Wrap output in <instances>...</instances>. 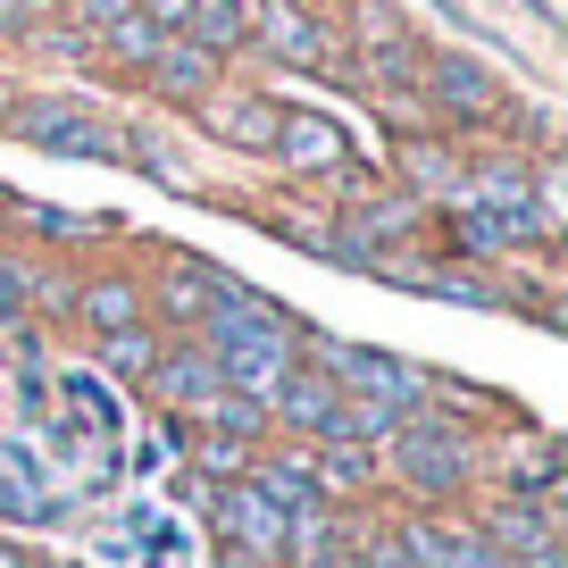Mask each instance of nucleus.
I'll use <instances>...</instances> for the list:
<instances>
[{
	"label": "nucleus",
	"mask_w": 568,
	"mask_h": 568,
	"mask_svg": "<svg viewBox=\"0 0 568 568\" xmlns=\"http://www.w3.org/2000/svg\"><path fill=\"white\" fill-rule=\"evenodd\" d=\"M302 568H359V551H352V544H335V551H318V560H302Z\"/></svg>",
	"instance_id": "nucleus-24"
},
{
	"label": "nucleus",
	"mask_w": 568,
	"mask_h": 568,
	"mask_svg": "<svg viewBox=\"0 0 568 568\" xmlns=\"http://www.w3.org/2000/svg\"><path fill=\"white\" fill-rule=\"evenodd\" d=\"M385 468H393V485H409L418 501H452L460 485H477V444L460 435V418L409 409V418L385 435Z\"/></svg>",
	"instance_id": "nucleus-1"
},
{
	"label": "nucleus",
	"mask_w": 568,
	"mask_h": 568,
	"mask_svg": "<svg viewBox=\"0 0 568 568\" xmlns=\"http://www.w3.org/2000/svg\"><path fill=\"white\" fill-rule=\"evenodd\" d=\"M217 535H226V560L243 551V568L284 560V510H276V501H260V485H251V477H234V494L217 501Z\"/></svg>",
	"instance_id": "nucleus-4"
},
{
	"label": "nucleus",
	"mask_w": 568,
	"mask_h": 568,
	"mask_svg": "<svg viewBox=\"0 0 568 568\" xmlns=\"http://www.w3.org/2000/svg\"><path fill=\"white\" fill-rule=\"evenodd\" d=\"M418 92L435 109H452L460 125H494L501 109H510V92L494 84V68H477L468 51H435V59H418Z\"/></svg>",
	"instance_id": "nucleus-3"
},
{
	"label": "nucleus",
	"mask_w": 568,
	"mask_h": 568,
	"mask_svg": "<svg viewBox=\"0 0 568 568\" xmlns=\"http://www.w3.org/2000/svg\"><path fill=\"white\" fill-rule=\"evenodd\" d=\"M310 477H318V501H359L385 477V460L376 444H310Z\"/></svg>",
	"instance_id": "nucleus-10"
},
{
	"label": "nucleus",
	"mask_w": 568,
	"mask_h": 568,
	"mask_svg": "<svg viewBox=\"0 0 568 568\" xmlns=\"http://www.w3.org/2000/svg\"><path fill=\"white\" fill-rule=\"evenodd\" d=\"M151 84L168 92V101H201V92H217V51H201L193 34H168L160 51H151Z\"/></svg>",
	"instance_id": "nucleus-9"
},
{
	"label": "nucleus",
	"mask_w": 568,
	"mask_h": 568,
	"mask_svg": "<svg viewBox=\"0 0 568 568\" xmlns=\"http://www.w3.org/2000/svg\"><path fill=\"white\" fill-rule=\"evenodd\" d=\"M0 568H34V551H26V544H9V535H0Z\"/></svg>",
	"instance_id": "nucleus-26"
},
{
	"label": "nucleus",
	"mask_w": 568,
	"mask_h": 568,
	"mask_svg": "<svg viewBox=\"0 0 568 568\" xmlns=\"http://www.w3.org/2000/svg\"><path fill=\"white\" fill-rule=\"evenodd\" d=\"M160 318H176V326H201L210 318V302H217V267H201V260H168V276H160Z\"/></svg>",
	"instance_id": "nucleus-12"
},
{
	"label": "nucleus",
	"mask_w": 568,
	"mask_h": 568,
	"mask_svg": "<svg viewBox=\"0 0 568 568\" xmlns=\"http://www.w3.org/2000/svg\"><path fill=\"white\" fill-rule=\"evenodd\" d=\"M193 418L210 426V435H234V444H260L267 426H276V418H267V402H260V393H234V385H217L210 402L193 409Z\"/></svg>",
	"instance_id": "nucleus-16"
},
{
	"label": "nucleus",
	"mask_w": 568,
	"mask_h": 568,
	"mask_svg": "<svg viewBox=\"0 0 568 568\" xmlns=\"http://www.w3.org/2000/svg\"><path fill=\"white\" fill-rule=\"evenodd\" d=\"M51 9H59V0H9V18H18V26L26 18H51Z\"/></svg>",
	"instance_id": "nucleus-25"
},
{
	"label": "nucleus",
	"mask_w": 568,
	"mask_h": 568,
	"mask_svg": "<svg viewBox=\"0 0 568 568\" xmlns=\"http://www.w3.org/2000/svg\"><path fill=\"white\" fill-rule=\"evenodd\" d=\"M0 118H9V84H0Z\"/></svg>",
	"instance_id": "nucleus-27"
},
{
	"label": "nucleus",
	"mask_w": 568,
	"mask_h": 568,
	"mask_svg": "<svg viewBox=\"0 0 568 568\" xmlns=\"http://www.w3.org/2000/svg\"><path fill=\"white\" fill-rule=\"evenodd\" d=\"M34 293H42L34 267H26V260H0V326L26 318V310H34Z\"/></svg>",
	"instance_id": "nucleus-20"
},
{
	"label": "nucleus",
	"mask_w": 568,
	"mask_h": 568,
	"mask_svg": "<svg viewBox=\"0 0 568 568\" xmlns=\"http://www.w3.org/2000/svg\"><path fill=\"white\" fill-rule=\"evenodd\" d=\"M267 160L302 168V176H335V168L352 160V134H343L326 109H284V118H276V142H267Z\"/></svg>",
	"instance_id": "nucleus-5"
},
{
	"label": "nucleus",
	"mask_w": 568,
	"mask_h": 568,
	"mask_svg": "<svg viewBox=\"0 0 568 568\" xmlns=\"http://www.w3.org/2000/svg\"><path fill=\"white\" fill-rule=\"evenodd\" d=\"M92 42H101V51L118 59V68H151V51H160L168 34H160L151 18H142V9H125V18H118V26H101Z\"/></svg>",
	"instance_id": "nucleus-17"
},
{
	"label": "nucleus",
	"mask_w": 568,
	"mask_h": 568,
	"mask_svg": "<svg viewBox=\"0 0 568 568\" xmlns=\"http://www.w3.org/2000/svg\"><path fill=\"white\" fill-rule=\"evenodd\" d=\"M251 42H260L267 59H284V68H318V59H326V26L310 18V9H293V0L251 9Z\"/></svg>",
	"instance_id": "nucleus-6"
},
{
	"label": "nucleus",
	"mask_w": 568,
	"mask_h": 568,
	"mask_svg": "<svg viewBox=\"0 0 568 568\" xmlns=\"http://www.w3.org/2000/svg\"><path fill=\"white\" fill-rule=\"evenodd\" d=\"M134 0H68V18H75V34H101V26H118Z\"/></svg>",
	"instance_id": "nucleus-22"
},
{
	"label": "nucleus",
	"mask_w": 568,
	"mask_h": 568,
	"mask_svg": "<svg viewBox=\"0 0 568 568\" xmlns=\"http://www.w3.org/2000/svg\"><path fill=\"white\" fill-rule=\"evenodd\" d=\"M352 551H359V568H418V551H409L402 527H376L368 544H352Z\"/></svg>",
	"instance_id": "nucleus-21"
},
{
	"label": "nucleus",
	"mask_w": 568,
	"mask_h": 568,
	"mask_svg": "<svg viewBox=\"0 0 568 568\" xmlns=\"http://www.w3.org/2000/svg\"><path fill=\"white\" fill-rule=\"evenodd\" d=\"M151 359H160V335H151V326H118V335H101V368L125 376V385H142Z\"/></svg>",
	"instance_id": "nucleus-18"
},
{
	"label": "nucleus",
	"mask_w": 568,
	"mask_h": 568,
	"mask_svg": "<svg viewBox=\"0 0 568 568\" xmlns=\"http://www.w3.org/2000/svg\"><path fill=\"white\" fill-rule=\"evenodd\" d=\"M26 226H42V234H75V217H68V210H26Z\"/></svg>",
	"instance_id": "nucleus-23"
},
{
	"label": "nucleus",
	"mask_w": 568,
	"mask_h": 568,
	"mask_svg": "<svg viewBox=\"0 0 568 568\" xmlns=\"http://www.w3.org/2000/svg\"><path fill=\"white\" fill-rule=\"evenodd\" d=\"M9 134L59 151V160H118V125L101 109L68 101V92H34V101H9Z\"/></svg>",
	"instance_id": "nucleus-2"
},
{
	"label": "nucleus",
	"mask_w": 568,
	"mask_h": 568,
	"mask_svg": "<svg viewBox=\"0 0 568 568\" xmlns=\"http://www.w3.org/2000/svg\"><path fill=\"white\" fill-rule=\"evenodd\" d=\"M184 34L201 42V51H243L251 42V0H184Z\"/></svg>",
	"instance_id": "nucleus-14"
},
{
	"label": "nucleus",
	"mask_w": 568,
	"mask_h": 568,
	"mask_svg": "<svg viewBox=\"0 0 568 568\" xmlns=\"http://www.w3.org/2000/svg\"><path fill=\"white\" fill-rule=\"evenodd\" d=\"M243 477L260 485V501H276V510H310V501H318L310 452H251V468H243Z\"/></svg>",
	"instance_id": "nucleus-11"
},
{
	"label": "nucleus",
	"mask_w": 568,
	"mask_h": 568,
	"mask_svg": "<svg viewBox=\"0 0 568 568\" xmlns=\"http://www.w3.org/2000/svg\"><path fill=\"white\" fill-rule=\"evenodd\" d=\"M243 468H251V444H234V435H210V426H201V444H193V477L201 485H217V477H243Z\"/></svg>",
	"instance_id": "nucleus-19"
},
{
	"label": "nucleus",
	"mask_w": 568,
	"mask_h": 568,
	"mask_svg": "<svg viewBox=\"0 0 568 568\" xmlns=\"http://www.w3.org/2000/svg\"><path fill=\"white\" fill-rule=\"evenodd\" d=\"M352 544V518H343V501H310V510H284V560L302 568L318 560V551Z\"/></svg>",
	"instance_id": "nucleus-13"
},
{
	"label": "nucleus",
	"mask_w": 568,
	"mask_h": 568,
	"mask_svg": "<svg viewBox=\"0 0 568 568\" xmlns=\"http://www.w3.org/2000/svg\"><path fill=\"white\" fill-rule=\"evenodd\" d=\"M75 318H84L92 335H118V326H142V293H134V276H92L84 293H75Z\"/></svg>",
	"instance_id": "nucleus-15"
},
{
	"label": "nucleus",
	"mask_w": 568,
	"mask_h": 568,
	"mask_svg": "<svg viewBox=\"0 0 568 568\" xmlns=\"http://www.w3.org/2000/svg\"><path fill=\"white\" fill-rule=\"evenodd\" d=\"M0 26H18V18H9V0H0Z\"/></svg>",
	"instance_id": "nucleus-28"
},
{
	"label": "nucleus",
	"mask_w": 568,
	"mask_h": 568,
	"mask_svg": "<svg viewBox=\"0 0 568 568\" xmlns=\"http://www.w3.org/2000/svg\"><path fill=\"white\" fill-rule=\"evenodd\" d=\"M276 118L284 109L267 101V92H201V125H210L217 142H234V151H267V142H276Z\"/></svg>",
	"instance_id": "nucleus-7"
},
{
	"label": "nucleus",
	"mask_w": 568,
	"mask_h": 568,
	"mask_svg": "<svg viewBox=\"0 0 568 568\" xmlns=\"http://www.w3.org/2000/svg\"><path fill=\"white\" fill-rule=\"evenodd\" d=\"M142 385H151V402H168V409H184V418H193V409L210 402L226 376H217V359L201 352V343H184V352H160V359H151V376H142Z\"/></svg>",
	"instance_id": "nucleus-8"
}]
</instances>
